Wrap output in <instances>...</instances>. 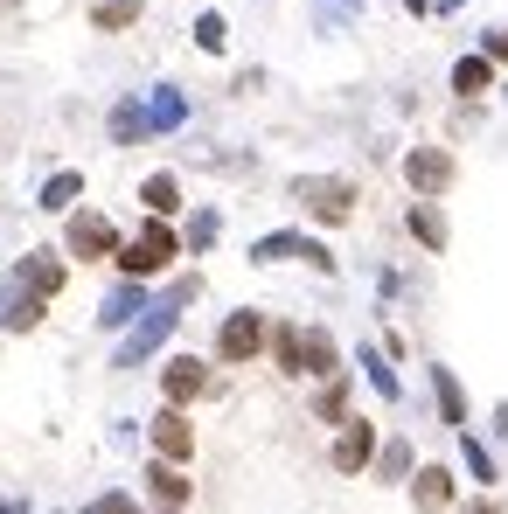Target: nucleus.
<instances>
[{
	"label": "nucleus",
	"instance_id": "nucleus-4",
	"mask_svg": "<svg viewBox=\"0 0 508 514\" xmlns=\"http://www.w3.org/2000/svg\"><path fill=\"white\" fill-rule=\"evenodd\" d=\"M126 237H119V223L105 216V209H70L63 216V257H84V264H105V257L119 251Z\"/></svg>",
	"mask_w": 508,
	"mask_h": 514
},
{
	"label": "nucleus",
	"instance_id": "nucleus-33",
	"mask_svg": "<svg viewBox=\"0 0 508 514\" xmlns=\"http://www.w3.org/2000/svg\"><path fill=\"white\" fill-rule=\"evenodd\" d=\"M84 514H140V501H126V494H98Z\"/></svg>",
	"mask_w": 508,
	"mask_h": 514
},
{
	"label": "nucleus",
	"instance_id": "nucleus-28",
	"mask_svg": "<svg viewBox=\"0 0 508 514\" xmlns=\"http://www.w3.org/2000/svg\"><path fill=\"white\" fill-rule=\"evenodd\" d=\"M314 417H321V424H341V417H348V369L321 383V396H314Z\"/></svg>",
	"mask_w": 508,
	"mask_h": 514
},
{
	"label": "nucleus",
	"instance_id": "nucleus-16",
	"mask_svg": "<svg viewBox=\"0 0 508 514\" xmlns=\"http://www.w3.org/2000/svg\"><path fill=\"white\" fill-rule=\"evenodd\" d=\"M411 501H418V514H446L453 508V466H418Z\"/></svg>",
	"mask_w": 508,
	"mask_h": 514
},
{
	"label": "nucleus",
	"instance_id": "nucleus-25",
	"mask_svg": "<svg viewBox=\"0 0 508 514\" xmlns=\"http://www.w3.org/2000/svg\"><path fill=\"white\" fill-rule=\"evenodd\" d=\"M216 230H223V216H216V209H195V216L181 223V257H202L216 244Z\"/></svg>",
	"mask_w": 508,
	"mask_h": 514
},
{
	"label": "nucleus",
	"instance_id": "nucleus-3",
	"mask_svg": "<svg viewBox=\"0 0 508 514\" xmlns=\"http://www.w3.org/2000/svg\"><path fill=\"white\" fill-rule=\"evenodd\" d=\"M174 257H181V230L161 223V216H147V223L112 251V264H119V278H154V271H168Z\"/></svg>",
	"mask_w": 508,
	"mask_h": 514
},
{
	"label": "nucleus",
	"instance_id": "nucleus-7",
	"mask_svg": "<svg viewBox=\"0 0 508 514\" xmlns=\"http://www.w3.org/2000/svg\"><path fill=\"white\" fill-rule=\"evenodd\" d=\"M404 181H411V195H418V202H439V195H453L460 160H453L446 146H411V153H404Z\"/></svg>",
	"mask_w": 508,
	"mask_h": 514
},
{
	"label": "nucleus",
	"instance_id": "nucleus-17",
	"mask_svg": "<svg viewBox=\"0 0 508 514\" xmlns=\"http://www.w3.org/2000/svg\"><path fill=\"white\" fill-rule=\"evenodd\" d=\"M140 209L161 216V223H174V216H181V174H168V167L147 174V181H140Z\"/></svg>",
	"mask_w": 508,
	"mask_h": 514
},
{
	"label": "nucleus",
	"instance_id": "nucleus-20",
	"mask_svg": "<svg viewBox=\"0 0 508 514\" xmlns=\"http://www.w3.org/2000/svg\"><path fill=\"white\" fill-rule=\"evenodd\" d=\"M77 195H84V174H77V167H63V174H49V181H42L35 209H42V216H70V209H77Z\"/></svg>",
	"mask_w": 508,
	"mask_h": 514
},
{
	"label": "nucleus",
	"instance_id": "nucleus-36",
	"mask_svg": "<svg viewBox=\"0 0 508 514\" xmlns=\"http://www.w3.org/2000/svg\"><path fill=\"white\" fill-rule=\"evenodd\" d=\"M495 431H502V438H508V403H502V410H495Z\"/></svg>",
	"mask_w": 508,
	"mask_h": 514
},
{
	"label": "nucleus",
	"instance_id": "nucleus-32",
	"mask_svg": "<svg viewBox=\"0 0 508 514\" xmlns=\"http://www.w3.org/2000/svg\"><path fill=\"white\" fill-rule=\"evenodd\" d=\"M355 14H362V0H314V28L321 35H335L341 21H355Z\"/></svg>",
	"mask_w": 508,
	"mask_h": 514
},
{
	"label": "nucleus",
	"instance_id": "nucleus-9",
	"mask_svg": "<svg viewBox=\"0 0 508 514\" xmlns=\"http://www.w3.org/2000/svg\"><path fill=\"white\" fill-rule=\"evenodd\" d=\"M216 389V376H209V362L202 355H168L161 362V403H174V410H188L195 396H209Z\"/></svg>",
	"mask_w": 508,
	"mask_h": 514
},
{
	"label": "nucleus",
	"instance_id": "nucleus-38",
	"mask_svg": "<svg viewBox=\"0 0 508 514\" xmlns=\"http://www.w3.org/2000/svg\"><path fill=\"white\" fill-rule=\"evenodd\" d=\"M161 514H181V508H161Z\"/></svg>",
	"mask_w": 508,
	"mask_h": 514
},
{
	"label": "nucleus",
	"instance_id": "nucleus-1",
	"mask_svg": "<svg viewBox=\"0 0 508 514\" xmlns=\"http://www.w3.org/2000/svg\"><path fill=\"white\" fill-rule=\"evenodd\" d=\"M202 292V278H174L161 299H147V313L126 327V341H119V355H112V369H147L161 348L174 341V327H181V306Z\"/></svg>",
	"mask_w": 508,
	"mask_h": 514
},
{
	"label": "nucleus",
	"instance_id": "nucleus-21",
	"mask_svg": "<svg viewBox=\"0 0 508 514\" xmlns=\"http://www.w3.org/2000/svg\"><path fill=\"white\" fill-rule=\"evenodd\" d=\"M488 91H495V63H488V56H460V63H453V98L474 105V98H488Z\"/></svg>",
	"mask_w": 508,
	"mask_h": 514
},
{
	"label": "nucleus",
	"instance_id": "nucleus-34",
	"mask_svg": "<svg viewBox=\"0 0 508 514\" xmlns=\"http://www.w3.org/2000/svg\"><path fill=\"white\" fill-rule=\"evenodd\" d=\"M481 56H488V63H508V28H488V35H481Z\"/></svg>",
	"mask_w": 508,
	"mask_h": 514
},
{
	"label": "nucleus",
	"instance_id": "nucleus-35",
	"mask_svg": "<svg viewBox=\"0 0 508 514\" xmlns=\"http://www.w3.org/2000/svg\"><path fill=\"white\" fill-rule=\"evenodd\" d=\"M397 7H404V14H425V7H432V0H397Z\"/></svg>",
	"mask_w": 508,
	"mask_h": 514
},
{
	"label": "nucleus",
	"instance_id": "nucleus-18",
	"mask_svg": "<svg viewBox=\"0 0 508 514\" xmlns=\"http://www.w3.org/2000/svg\"><path fill=\"white\" fill-rule=\"evenodd\" d=\"M147 494H154L161 508H188V494H195V480H188V473H181L174 459H154V466H147Z\"/></svg>",
	"mask_w": 508,
	"mask_h": 514
},
{
	"label": "nucleus",
	"instance_id": "nucleus-27",
	"mask_svg": "<svg viewBox=\"0 0 508 514\" xmlns=\"http://www.w3.org/2000/svg\"><path fill=\"white\" fill-rule=\"evenodd\" d=\"M376 480H411V438H390V445H376Z\"/></svg>",
	"mask_w": 508,
	"mask_h": 514
},
{
	"label": "nucleus",
	"instance_id": "nucleus-31",
	"mask_svg": "<svg viewBox=\"0 0 508 514\" xmlns=\"http://www.w3.org/2000/svg\"><path fill=\"white\" fill-rule=\"evenodd\" d=\"M460 459H467V473H474L481 487H495V459H488V445H481L474 431H460Z\"/></svg>",
	"mask_w": 508,
	"mask_h": 514
},
{
	"label": "nucleus",
	"instance_id": "nucleus-5",
	"mask_svg": "<svg viewBox=\"0 0 508 514\" xmlns=\"http://www.w3.org/2000/svg\"><path fill=\"white\" fill-rule=\"evenodd\" d=\"M265 334H272V320H265L258 306H237V313H223V327H216V362H230V369L258 362V355H265Z\"/></svg>",
	"mask_w": 508,
	"mask_h": 514
},
{
	"label": "nucleus",
	"instance_id": "nucleus-23",
	"mask_svg": "<svg viewBox=\"0 0 508 514\" xmlns=\"http://www.w3.org/2000/svg\"><path fill=\"white\" fill-rule=\"evenodd\" d=\"M355 362H362V376H369V389H376L383 403H397V396H404V383H397V369H390V355H383V348H369V341H362V348H355Z\"/></svg>",
	"mask_w": 508,
	"mask_h": 514
},
{
	"label": "nucleus",
	"instance_id": "nucleus-10",
	"mask_svg": "<svg viewBox=\"0 0 508 514\" xmlns=\"http://www.w3.org/2000/svg\"><path fill=\"white\" fill-rule=\"evenodd\" d=\"M376 445H383V438H376V424H369V417H341L335 452H328V459H335V473H348V480H355V473H369Z\"/></svg>",
	"mask_w": 508,
	"mask_h": 514
},
{
	"label": "nucleus",
	"instance_id": "nucleus-6",
	"mask_svg": "<svg viewBox=\"0 0 508 514\" xmlns=\"http://www.w3.org/2000/svg\"><path fill=\"white\" fill-rule=\"evenodd\" d=\"M7 285H21V292H35V299H56V292L70 285V257L56 251V244H35L28 257L7 264Z\"/></svg>",
	"mask_w": 508,
	"mask_h": 514
},
{
	"label": "nucleus",
	"instance_id": "nucleus-24",
	"mask_svg": "<svg viewBox=\"0 0 508 514\" xmlns=\"http://www.w3.org/2000/svg\"><path fill=\"white\" fill-rule=\"evenodd\" d=\"M105 126H112V146H140V139H147V105H140V98H119Z\"/></svg>",
	"mask_w": 508,
	"mask_h": 514
},
{
	"label": "nucleus",
	"instance_id": "nucleus-29",
	"mask_svg": "<svg viewBox=\"0 0 508 514\" xmlns=\"http://www.w3.org/2000/svg\"><path fill=\"white\" fill-rule=\"evenodd\" d=\"M195 49H202V56H223V49H230V21H223L216 7L195 14Z\"/></svg>",
	"mask_w": 508,
	"mask_h": 514
},
{
	"label": "nucleus",
	"instance_id": "nucleus-12",
	"mask_svg": "<svg viewBox=\"0 0 508 514\" xmlns=\"http://www.w3.org/2000/svg\"><path fill=\"white\" fill-rule=\"evenodd\" d=\"M147 438H154V459H174V466L195 459V424H188V410H174V403H161V417L147 424Z\"/></svg>",
	"mask_w": 508,
	"mask_h": 514
},
{
	"label": "nucleus",
	"instance_id": "nucleus-19",
	"mask_svg": "<svg viewBox=\"0 0 508 514\" xmlns=\"http://www.w3.org/2000/svg\"><path fill=\"white\" fill-rule=\"evenodd\" d=\"M140 105H147V132H174V126H188V98H181L174 84H154Z\"/></svg>",
	"mask_w": 508,
	"mask_h": 514
},
{
	"label": "nucleus",
	"instance_id": "nucleus-26",
	"mask_svg": "<svg viewBox=\"0 0 508 514\" xmlns=\"http://www.w3.org/2000/svg\"><path fill=\"white\" fill-rule=\"evenodd\" d=\"M265 348H272L279 376H300V327H293V320H286V327H272V334H265Z\"/></svg>",
	"mask_w": 508,
	"mask_h": 514
},
{
	"label": "nucleus",
	"instance_id": "nucleus-2",
	"mask_svg": "<svg viewBox=\"0 0 508 514\" xmlns=\"http://www.w3.org/2000/svg\"><path fill=\"white\" fill-rule=\"evenodd\" d=\"M286 195H293V202L307 209V223H321V230H341V223L355 216V202H362V188H355L348 174H293Z\"/></svg>",
	"mask_w": 508,
	"mask_h": 514
},
{
	"label": "nucleus",
	"instance_id": "nucleus-13",
	"mask_svg": "<svg viewBox=\"0 0 508 514\" xmlns=\"http://www.w3.org/2000/svg\"><path fill=\"white\" fill-rule=\"evenodd\" d=\"M42 313H49V299H35V292H21V285L0 278V334H35Z\"/></svg>",
	"mask_w": 508,
	"mask_h": 514
},
{
	"label": "nucleus",
	"instance_id": "nucleus-37",
	"mask_svg": "<svg viewBox=\"0 0 508 514\" xmlns=\"http://www.w3.org/2000/svg\"><path fill=\"white\" fill-rule=\"evenodd\" d=\"M467 514H502V508H495V501H474V508H467Z\"/></svg>",
	"mask_w": 508,
	"mask_h": 514
},
{
	"label": "nucleus",
	"instance_id": "nucleus-15",
	"mask_svg": "<svg viewBox=\"0 0 508 514\" xmlns=\"http://www.w3.org/2000/svg\"><path fill=\"white\" fill-rule=\"evenodd\" d=\"M404 230H411L432 257L453 244V230H446V209H439V202H411V209H404Z\"/></svg>",
	"mask_w": 508,
	"mask_h": 514
},
{
	"label": "nucleus",
	"instance_id": "nucleus-11",
	"mask_svg": "<svg viewBox=\"0 0 508 514\" xmlns=\"http://www.w3.org/2000/svg\"><path fill=\"white\" fill-rule=\"evenodd\" d=\"M147 299H154V292H147V278H119V285L98 299V327H105V334H126V327L147 313Z\"/></svg>",
	"mask_w": 508,
	"mask_h": 514
},
{
	"label": "nucleus",
	"instance_id": "nucleus-30",
	"mask_svg": "<svg viewBox=\"0 0 508 514\" xmlns=\"http://www.w3.org/2000/svg\"><path fill=\"white\" fill-rule=\"evenodd\" d=\"M140 7H147V0H98V7H91V21H98L105 35H119V28H133V21H140Z\"/></svg>",
	"mask_w": 508,
	"mask_h": 514
},
{
	"label": "nucleus",
	"instance_id": "nucleus-22",
	"mask_svg": "<svg viewBox=\"0 0 508 514\" xmlns=\"http://www.w3.org/2000/svg\"><path fill=\"white\" fill-rule=\"evenodd\" d=\"M432 396H439V417H446V431H467V389L453 369H432Z\"/></svg>",
	"mask_w": 508,
	"mask_h": 514
},
{
	"label": "nucleus",
	"instance_id": "nucleus-14",
	"mask_svg": "<svg viewBox=\"0 0 508 514\" xmlns=\"http://www.w3.org/2000/svg\"><path fill=\"white\" fill-rule=\"evenodd\" d=\"M300 376H314V383L341 376V348L328 327H300Z\"/></svg>",
	"mask_w": 508,
	"mask_h": 514
},
{
	"label": "nucleus",
	"instance_id": "nucleus-8",
	"mask_svg": "<svg viewBox=\"0 0 508 514\" xmlns=\"http://www.w3.org/2000/svg\"><path fill=\"white\" fill-rule=\"evenodd\" d=\"M286 257H300V264H314L321 278H335V251H328L321 237H307V230H272V237L251 244V264H286Z\"/></svg>",
	"mask_w": 508,
	"mask_h": 514
}]
</instances>
